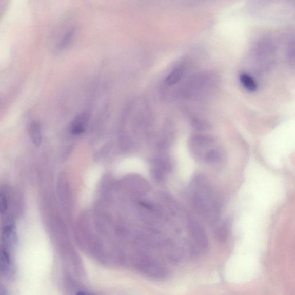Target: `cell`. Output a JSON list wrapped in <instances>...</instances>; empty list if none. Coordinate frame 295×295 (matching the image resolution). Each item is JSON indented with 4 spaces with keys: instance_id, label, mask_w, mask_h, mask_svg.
Wrapping results in <instances>:
<instances>
[{
    "instance_id": "cell-8",
    "label": "cell",
    "mask_w": 295,
    "mask_h": 295,
    "mask_svg": "<svg viewBox=\"0 0 295 295\" xmlns=\"http://www.w3.org/2000/svg\"><path fill=\"white\" fill-rule=\"evenodd\" d=\"M88 120V116L85 113L77 116L73 121L71 126H70V132L73 135H78L83 133L85 130Z\"/></svg>"
},
{
    "instance_id": "cell-15",
    "label": "cell",
    "mask_w": 295,
    "mask_h": 295,
    "mask_svg": "<svg viewBox=\"0 0 295 295\" xmlns=\"http://www.w3.org/2000/svg\"><path fill=\"white\" fill-rule=\"evenodd\" d=\"M71 257L75 273L77 274L78 277H84L86 274V270L81 257L79 256L76 251H73L71 252Z\"/></svg>"
},
{
    "instance_id": "cell-6",
    "label": "cell",
    "mask_w": 295,
    "mask_h": 295,
    "mask_svg": "<svg viewBox=\"0 0 295 295\" xmlns=\"http://www.w3.org/2000/svg\"><path fill=\"white\" fill-rule=\"evenodd\" d=\"M121 188L134 198H140L148 193L149 186L147 182L140 178L131 177L123 182Z\"/></svg>"
},
{
    "instance_id": "cell-2",
    "label": "cell",
    "mask_w": 295,
    "mask_h": 295,
    "mask_svg": "<svg viewBox=\"0 0 295 295\" xmlns=\"http://www.w3.org/2000/svg\"><path fill=\"white\" fill-rule=\"evenodd\" d=\"M189 147L192 155L196 160L204 161L210 152L219 147L212 137L199 134L190 139Z\"/></svg>"
},
{
    "instance_id": "cell-13",
    "label": "cell",
    "mask_w": 295,
    "mask_h": 295,
    "mask_svg": "<svg viewBox=\"0 0 295 295\" xmlns=\"http://www.w3.org/2000/svg\"><path fill=\"white\" fill-rule=\"evenodd\" d=\"M11 260L8 250L0 245V272L6 273L10 268Z\"/></svg>"
},
{
    "instance_id": "cell-14",
    "label": "cell",
    "mask_w": 295,
    "mask_h": 295,
    "mask_svg": "<svg viewBox=\"0 0 295 295\" xmlns=\"http://www.w3.org/2000/svg\"><path fill=\"white\" fill-rule=\"evenodd\" d=\"M185 73L184 67H177L169 74L165 80L167 86H173L179 83L183 77Z\"/></svg>"
},
{
    "instance_id": "cell-12",
    "label": "cell",
    "mask_w": 295,
    "mask_h": 295,
    "mask_svg": "<svg viewBox=\"0 0 295 295\" xmlns=\"http://www.w3.org/2000/svg\"><path fill=\"white\" fill-rule=\"evenodd\" d=\"M230 221H226L219 226L215 230V237L217 240L221 243L226 242L230 232Z\"/></svg>"
},
{
    "instance_id": "cell-16",
    "label": "cell",
    "mask_w": 295,
    "mask_h": 295,
    "mask_svg": "<svg viewBox=\"0 0 295 295\" xmlns=\"http://www.w3.org/2000/svg\"><path fill=\"white\" fill-rule=\"evenodd\" d=\"M240 82L246 90L250 92L257 90V84L254 78L247 74H242L240 76Z\"/></svg>"
},
{
    "instance_id": "cell-18",
    "label": "cell",
    "mask_w": 295,
    "mask_h": 295,
    "mask_svg": "<svg viewBox=\"0 0 295 295\" xmlns=\"http://www.w3.org/2000/svg\"><path fill=\"white\" fill-rule=\"evenodd\" d=\"M75 30H71L69 31L68 33L65 35L64 37L63 41L62 42V44H61L60 48L63 49L65 48V46L68 45L70 41H71L73 36L75 34Z\"/></svg>"
},
{
    "instance_id": "cell-11",
    "label": "cell",
    "mask_w": 295,
    "mask_h": 295,
    "mask_svg": "<svg viewBox=\"0 0 295 295\" xmlns=\"http://www.w3.org/2000/svg\"><path fill=\"white\" fill-rule=\"evenodd\" d=\"M16 238V232L13 225H8L4 228L2 234L3 246L8 249L7 248L11 247L15 242Z\"/></svg>"
},
{
    "instance_id": "cell-19",
    "label": "cell",
    "mask_w": 295,
    "mask_h": 295,
    "mask_svg": "<svg viewBox=\"0 0 295 295\" xmlns=\"http://www.w3.org/2000/svg\"><path fill=\"white\" fill-rule=\"evenodd\" d=\"M5 291H6V290H5V289L3 288V286H1V285H0V293L6 294V293L5 292Z\"/></svg>"
},
{
    "instance_id": "cell-5",
    "label": "cell",
    "mask_w": 295,
    "mask_h": 295,
    "mask_svg": "<svg viewBox=\"0 0 295 295\" xmlns=\"http://www.w3.org/2000/svg\"><path fill=\"white\" fill-rule=\"evenodd\" d=\"M212 81L208 74L196 75L187 82L184 91L187 96H198L212 86Z\"/></svg>"
},
{
    "instance_id": "cell-9",
    "label": "cell",
    "mask_w": 295,
    "mask_h": 295,
    "mask_svg": "<svg viewBox=\"0 0 295 295\" xmlns=\"http://www.w3.org/2000/svg\"><path fill=\"white\" fill-rule=\"evenodd\" d=\"M29 134L31 142L35 147H40L42 143V130L40 122L32 121L29 129Z\"/></svg>"
},
{
    "instance_id": "cell-3",
    "label": "cell",
    "mask_w": 295,
    "mask_h": 295,
    "mask_svg": "<svg viewBox=\"0 0 295 295\" xmlns=\"http://www.w3.org/2000/svg\"><path fill=\"white\" fill-rule=\"evenodd\" d=\"M134 265L137 269L149 277L163 279L168 275V271L165 266L146 255L140 254L135 257Z\"/></svg>"
},
{
    "instance_id": "cell-17",
    "label": "cell",
    "mask_w": 295,
    "mask_h": 295,
    "mask_svg": "<svg viewBox=\"0 0 295 295\" xmlns=\"http://www.w3.org/2000/svg\"><path fill=\"white\" fill-rule=\"evenodd\" d=\"M9 205V195L6 186H0V214L6 212Z\"/></svg>"
},
{
    "instance_id": "cell-1",
    "label": "cell",
    "mask_w": 295,
    "mask_h": 295,
    "mask_svg": "<svg viewBox=\"0 0 295 295\" xmlns=\"http://www.w3.org/2000/svg\"><path fill=\"white\" fill-rule=\"evenodd\" d=\"M193 184L196 189L191 198L194 209L206 221L214 222L218 217L219 205L209 180L198 174L194 178Z\"/></svg>"
},
{
    "instance_id": "cell-4",
    "label": "cell",
    "mask_w": 295,
    "mask_h": 295,
    "mask_svg": "<svg viewBox=\"0 0 295 295\" xmlns=\"http://www.w3.org/2000/svg\"><path fill=\"white\" fill-rule=\"evenodd\" d=\"M187 226L196 246L201 251H207L209 245L208 238L201 224L194 218L190 216L187 218Z\"/></svg>"
},
{
    "instance_id": "cell-10",
    "label": "cell",
    "mask_w": 295,
    "mask_h": 295,
    "mask_svg": "<svg viewBox=\"0 0 295 295\" xmlns=\"http://www.w3.org/2000/svg\"><path fill=\"white\" fill-rule=\"evenodd\" d=\"M65 287L69 294H90L80 285L74 280L67 276L65 279Z\"/></svg>"
},
{
    "instance_id": "cell-7",
    "label": "cell",
    "mask_w": 295,
    "mask_h": 295,
    "mask_svg": "<svg viewBox=\"0 0 295 295\" xmlns=\"http://www.w3.org/2000/svg\"><path fill=\"white\" fill-rule=\"evenodd\" d=\"M58 195L63 207L67 212H71L72 205V191L68 180L62 175L58 180Z\"/></svg>"
}]
</instances>
